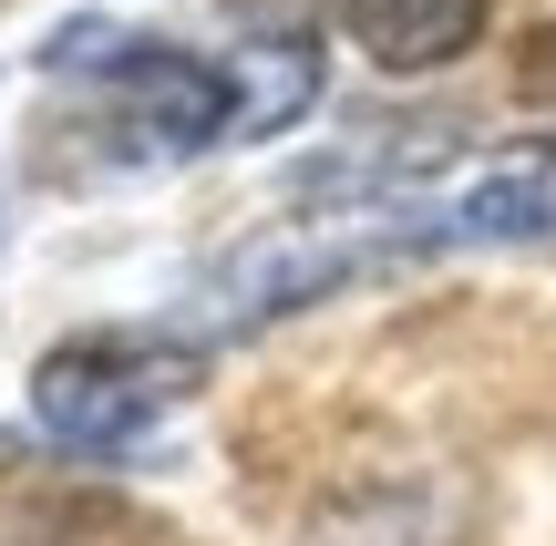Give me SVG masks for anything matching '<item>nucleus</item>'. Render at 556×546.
<instances>
[{
  "instance_id": "1",
  "label": "nucleus",
  "mask_w": 556,
  "mask_h": 546,
  "mask_svg": "<svg viewBox=\"0 0 556 546\" xmlns=\"http://www.w3.org/2000/svg\"><path fill=\"white\" fill-rule=\"evenodd\" d=\"M52 73H93L124 103V135H144V155H206V144H238V73L186 41H144L124 21H62L41 41Z\"/></svg>"
},
{
  "instance_id": "2",
  "label": "nucleus",
  "mask_w": 556,
  "mask_h": 546,
  "mask_svg": "<svg viewBox=\"0 0 556 546\" xmlns=\"http://www.w3.org/2000/svg\"><path fill=\"white\" fill-rule=\"evenodd\" d=\"M197 403V361L186 351H155V341H124V330H93V341H62L52 361L31 371V423L52 433L62 454H135L155 423Z\"/></svg>"
},
{
  "instance_id": "3",
  "label": "nucleus",
  "mask_w": 556,
  "mask_h": 546,
  "mask_svg": "<svg viewBox=\"0 0 556 546\" xmlns=\"http://www.w3.org/2000/svg\"><path fill=\"white\" fill-rule=\"evenodd\" d=\"M556 238V135L484 155L464 186L422 206V247H536Z\"/></svg>"
},
{
  "instance_id": "4",
  "label": "nucleus",
  "mask_w": 556,
  "mask_h": 546,
  "mask_svg": "<svg viewBox=\"0 0 556 546\" xmlns=\"http://www.w3.org/2000/svg\"><path fill=\"white\" fill-rule=\"evenodd\" d=\"M340 21L381 73H433V62L475 52L484 0H340Z\"/></svg>"
},
{
  "instance_id": "5",
  "label": "nucleus",
  "mask_w": 556,
  "mask_h": 546,
  "mask_svg": "<svg viewBox=\"0 0 556 546\" xmlns=\"http://www.w3.org/2000/svg\"><path fill=\"white\" fill-rule=\"evenodd\" d=\"M516 93H526V103H556V21H546L536 41H526V62H516Z\"/></svg>"
}]
</instances>
